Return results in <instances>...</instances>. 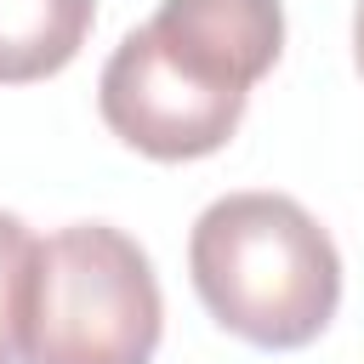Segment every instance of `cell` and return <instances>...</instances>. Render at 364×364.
Returning <instances> with one entry per match:
<instances>
[{
	"label": "cell",
	"mask_w": 364,
	"mask_h": 364,
	"mask_svg": "<svg viewBox=\"0 0 364 364\" xmlns=\"http://www.w3.org/2000/svg\"><path fill=\"white\" fill-rule=\"evenodd\" d=\"M142 28L188 80L245 97L284 51L279 0H159Z\"/></svg>",
	"instance_id": "cell-4"
},
{
	"label": "cell",
	"mask_w": 364,
	"mask_h": 364,
	"mask_svg": "<svg viewBox=\"0 0 364 364\" xmlns=\"http://www.w3.org/2000/svg\"><path fill=\"white\" fill-rule=\"evenodd\" d=\"M353 57H358V74H364V0L353 11Z\"/></svg>",
	"instance_id": "cell-7"
},
{
	"label": "cell",
	"mask_w": 364,
	"mask_h": 364,
	"mask_svg": "<svg viewBox=\"0 0 364 364\" xmlns=\"http://www.w3.org/2000/svg\"><path fill=\"white\" fill-rule=\"evenodd\" d=\"M97 23L91 0H0V85L63 74Z\"/></svg>",
	"instance_id": "cell-5"
},
{
	"label": "cell",
	"mask_w": 364,
	"mask_h": 364,
	"mask_svg": "<svg viewBox=\"0 0 364 364\" xmlns=\"http://www.w3.org/2000/svg\"><path fill=\"white\" fill-rule=\"evenodd\" d=\"M188 273L222 330L250 347H307L341 301V256L290 193H222L199 210Z\"/></svg>",
	"instance_id": "cell-1"
},
{
	"label": "cell",
	"mask_w": 364,
	"mask_h": 364,
	"mask_svg": "<svg viewBox=\"0 0 364 364\" xmlns=\"http://www.w3.org/2000/svg\"><path fill=\"white\" fill-rule=\"evenodd\" d=\"M34 256H40V239L23 228V216L0 210V364H23L28 358Z\"/></svg>",
	"instance_id": "cell-6"
},
{
	"label": "cell",
	"mask_w": 364,
	"mask_h": 364,
	"mask_svg": "<svg viewBox=\"0 0 364 364\" xmlns=\"http://www.w3.org/2000/svg\"><path fill=\"white\" fill-rule=\"evenodd\" d=\"M97 108H102V125L148 159H205L239 131L245 91H216L188 80L154 46L148 28H131L102 63Z\"/></svg>",
	"instance_id": "cell-3"
},
{
	"label": "cell",
	"mask_w": 364,
	"mask_h": 364,
	"mask_svg": "<svg viewBox=\"0 0 364 364\" xmlns=\"http://www.w3.org/2000/svg\"><path fill=\"white\" fill-rule=\"evenodd\" d=\"M159 330V279L131 233L74 222L40 245L28 364H154Z\"/></svg>",
	"instance_id": "cell-2"
}]
</instances>
